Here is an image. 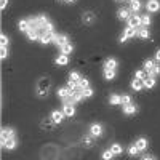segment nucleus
Here are the masks:
<instances>
[{
  "label": "nucleus",
  "mask_w": 160,
  "mask_h": 160,
  "mask_svg": "<svg viewBox=\"0 0 160 160\" xmlns=\"http://www.w3.org/2000/svg\"><path fill=\"white\" fill-rule=\"evenodd\" d=\"M82 93H83V98H91L93 96V93H95V91H93V88H85V90H82Z\"/></svg>",
  "instance_id": "38"
},
{
  "label": "nucleus",
  "mask_w": 160,
  "mask_h": 160,
  "mask_svg": "<svg viewBox=\"0 0 160 160\" xmlns=\"http://www.w3.org/2000/svg\"><path fill=\"white\" fill-rule=\"evenodd\" d=\"M50 87H51V80L48 78V77H42L37 82V85H35V93H37V96L38 98H45L47 95H48V90H50Z\"/></svg>",
  "instance_id": "1"
},
{
  "label": "nucleus",
  "mask_w": 160,
  "mask_h": 160,
  "mask_svg": "<svg viewBox=\"0 0 160 160\" xmlns=\"http://www.w3.org/2000/svg\"><path fill=\"white\" fill-rule=\"evenodd\" d=\"M72 51H74V47H72L71 43H68V45H64V47L61 48V55H71Z\"/></svg>",
  "instance_id": "30"
},
{
  "label": "nucleus",
  "mask_w": 160,
  "mask_h": 160,
  "mask_svg": "<svg viewBox=\"0 0 160 160\" xmlns=\"http://www.w3.org/2000/svg\"><path fill=\"white\" fill-rule=\"evenodd\" d=\"M146 8H148V11H151V13H155V11L160 10V2L158 0H148Z\"/></svg>",
  "instance_id": "5"
},
{
  "label": "nucleus",
  "mask_w": 160,
  "mask_h": 160,
  "mask_svg": "<svg viewBox=\"0 0 160 160\" xmlns=\"http://www.w3.org/2000/svg\"><path fill=\"white\" fill-rule=\"evenodd\" d=\"M155 61H158V62H160V50H157V51H155Z\"/></svg>",
  "instance_id": "45"
},
{
  "label": "nucleus",
  "mask_w": 160,
  "mask_h": 160,
  "mask_svg": "<svg viewBox=\"0 0 160 160\" xmlns=\"http://www.w3.org/2000/svg\"><path fill=\"white\" fill-rule=\"evenodd\" d=\"M127 2H133V0H127Z\"/></svg>",
  "instance_id": "47"
},
{
  "label": "nucleus",
  "mask_w": 160,
  "mask_h": 160,
  "mask_svg": "<svg viewBox=\"0 0 160 160\" xmlns=\"http://www.w3.org/2000/svg\"><path fill=\"white\" fill-rule=\"evenodd\" d=\"M160 74V64H155V68H154V71L151 72V74H148L149 77H157Z\"/></svg>",
  "instance_id": "39"
},
{
  "label": "nucleus",
  "mask_w": 160,
  "mask_h": 160,
  "mask_svg": "<svg viewBox=\"0 0 160 160\" xmlns=\"http://www.w3.org/2000/svg\"><path fill=\"white\" fill-rule=\"evenodd\" d=\"M131 88L135 90V91H141V90L144 88V82H142V80H138V78H133Z\"/></svg>",
  "instance_id": "17"
},
{
  "label": "nucleus",
  "mask_w": 160,
  "mask_h": 160,
  "mask_svg": "<svg viewBox=\"0 0 160 160\" xmlns=\"http://www.w3.org/2000/svg\"><path fill=\"white\" fill-rule=\"evenodd\" d=\"M128 26H130V28H135V29H139L141 26H142V22H141V16H138V15L130 16V19H128Z\"/></svg>",
  "instance_id": "2"
},
{
  "label": "nucleus",
  "mask_w": 160,
  "mask_h": 160,
  "mask_svg": "<svg viewBox=\"0 0 160 160\" xmlns=\"http://www.w3.org/2000/svg\"><path fill=\"white\" fill-rule=\"evenodd\" d=\"M10 138H15V130L13 128H3L2 130V142H5Z\"/></svg>",
  "instance_id": "7"
},
{
  "label": "nucleus",
  "mask_w": 160,
  "mask_h": 160,
  "mask_svg": "<svg viewBox=\"0 0 160 160\" xmlns=\"http://www.w3.org/2000/svg\"><path fill=\"white\" fill-rule=\"evenodd\" d=\"M0 42H2V47H8V37L5 35V34H2V37H0Z\"/></svg>",
  "instance_id": "41"
},
{
  "label": "nucleus",
  "mask_w": 160,
  "mask_h": 160,
  "mask_svg": "<svg viewBox=\"0 0 160 160\" xmlns=\"http://www.w3.org/2000/svg\"><path fill=\"white\" fill-rule=\"evenodd\" d=\"M66 2H68V3H74V2H75V0H66Z\"/></svg>",
  "instance_id": "46"
},
{
  "label": "nucleus",
  "mask_w": 160,
  "mask_h": 160,
  "mask_svg": "<svg viewBox=\"0 0 160 160\" xmlns=\"http://www.w3.org/2000/svg\"><path fill=\"white\" fill-rule=\"evenodd\" d=\"M122 104H123V106H127V104H131V96H128V95H123V96H122Z\"/></svg>",
  "instance_id": "40"
},
{
  "label": "nucleus",
  "mask_w": 160,
  "mask_h": 160,
  "mask_svg": "<svg viewBox=\"0 0 160 160\" xmlns=\"http://www.w3.org/2000/svg\"><path fill=\"white\" fill-rule=\"evenodd\" d=\"M7 56H8V50H7V47H2V55H0V58L5 59Z\"/></svg>",
  "instance_id": "42"
},
{
  "label": "nucleus",
  "mask_w": 160,
  "mask_h": 160,
  "mask_svg": "<svg viewBox=\"0 0 160 160\" xmlns=\"http://www.w3.org/2000/svg\"><path fill=\"white\" fill-rule=\"evenodd\" d=\"M141 22H142L144 28H148V26H151L152 19H151V16H149V15H144V16H141Z\"/></svg>",
  "instance_id": "35"
},
{
  "label": "nucleus",
  "mask_w": 160,
  "mask_h": 160,
  "mask_svg": "<svg viewBox=\"0 0 160 160\" xmlns=\"http://www.w3.org/2000/svg\"><path fill=\"white\" fill-rule=\"evenodd\" d=\"M142 82H144V88H149V90H151V88H154V87H155L157 80H155V77H149V75H148V77H146V78L142 80Z\"/></svg>",
  "instance_id": "12"
},
{
  "label": "nucleus",
  "mask_w": 160,
  "mask_h": 160,
  "mask_svg": "<svg viewBox=\"0 0 160 160\" xmlns=\"http://www.w3.org/2000/svg\"><path fill=\"white\" fill-rule=\"evenodd\" d=\"M114 155H115V154H114L111 149H108V151H104V152H102V160H112Z\"/></svg>",
  "instance_id": "34"
},
{
  "label": "nucleus",
  "mask_w": 160,
  "mask_h": 160,
  "mask_svg": "<svg viewBox=\"0 0 160 160\" xmlns=\"http://www.w3.org/2000/svg\"><path fill=\"white\" fill-rule=\"evenodd\" d=\"M88 87H90V80L87 77H82V78L78 80V90H85Z\"/></svg>",
  "instance_id": "25"
},
{
  "label": "nucleus",
  "mask_w": 160,
  "mask_h": 160,
  "mask_svg": "<svg viewBox=\"0 0 160 160\" xmlns=\"http://www.w3.org/2000/svg\"><path fill=\"white\" fill-rule=\"evenodd\" d=\"M123 114H127V115H133V114H136V111H138V106H135V104H127V106H123Z\"/></svg>",
  "instance_id": "9"
},
{
  "label": "nucleus",
  "mask_w": 160,
  "mask_h": 160,
  "mask_svg": "<svg viewBox=\"0 0 160 160\" xmlns=\"http://www.w3.org/2000/svg\"><path fill=\"white\" fill-rule=\"evenodd\" d=\"M51 34V32H50ZM50 34H42L40 35V43H43V45H48L51 43V35Z\"/></svg>",
  "instance_id": "28"
},
{
  "label": "nucleus",
  "mask_w": 160,
  "mask_h": 160,
  "mask_svg": "<svg viewBox=\"0 0 160 160\" xmlns=\"http://www.w3.org/2000/svg\"><path fill=\"white\" fill-rule=\"evenodd\" d=\"M82 144L85 146V148H93V146H95V142H93V139L90 136H83L82 138Z\"/></svg>",
  "instance_id": "31"
},
{
  "label": "nucleus",
  "mask_w": 160,
  "mask_h": 160,
  "mask_svg": "<svg viewBox=\"0 0 160 160\" xmlns=\"http://www.w3.org/2000/svg\"><path fill=\"white\" fill-rule=\"evenodd\" d=\"M90 133H91V136H95V138L102 136V127H101L99 123H93V125L90 127Z\"/></svg>",
  "instance_id": "3"
},
{
  "label": "nucleus",
  "mask_w": 160,
  "mask_h": 160,
  "mask_svg": "<svg viewBox=\"0 0 160 160\" xmlns=\"http://www.w3.org/2000/svg\"><path fill=\"white\" fill-rule=\"evenodd\" d=\"M7 5H8V0H2V3H0V8L5 10V8H7Z\"/></svg>",
  "instance_id": "44"
},
{
  "label": "nucleus",
  "mask_w": 160,
  "mask_h": 160,
  "mask_svg": "<svg viewBox=\"0 0 160 160\" xmlns=\"http://www.w3.org/2000/svg\"><path fill=\"white\" fill-rule=\"evenodd\" d=\"M141 2L139 0H133V2H130V10L133 11V13H138L139 10H141Z\"/></svg>",
  "instance_id": "21"
},
{
  "label": "nucleus",
  "mask_w": 160,
  "mask_h": 160,
  "mask_svg": "<svg viewBox=\"0 0 160 160\" xmlns=\"http://www.w3.org/2000/svg\"><path fill=\"white\" fill-rule=\"evenodd\" d=\"M117 16H118V19H122V21H128L130 19V10H127V8H120L118 11H117Z\"/></svg>",
  "instance_id": "13"
},
{
  "label": "nucleus",
  "mask_w": 160,
  "mask_h": 160,
  "mask_svg": "<svg viewBox=\"0 0 160 160\" xmlns=\"http://www.w3.org/2000/svg\"><path fill=\"white\" fill-rule=\"evenodd\" d=\"M80 78H82V77H80V74H78V72H75V71L69 74V80H72V82H78Z\"/></svg>",
  "instance_id": "37"
},
{
  "label": "nucleus",
  "mask_w": 160,
  "mask_h": 160,
  "mask_svg": "<svg viewBox=\"0 0 160 160\" xmlns=\"http://www.w3.org/2000/svg\"><path fill=\"white\" fill-rule=\"evenodd\" d=\"M141 160H157V158H155L154 155H142Z\"/></svg>",
  "instance_id": "43"
},
{
  "label": "nucleus",
  "mask_w": 160,
  "mask_h": 160,
  "mask_svg": "<svg viewBox=\"0 0 160 160\" xmlns=\"http://www.w3.org/2000/svg\"><path fill=\"white\" fill-rule=\"evenodd\" d=\"M26 35H28V38L32 40V42H35V40H40V34H38L37 31H32V29H29L28 32H26Z\"/></svg>",
  "instance_id": "20"
},
{
  "label": "nucleus",
  "mask_w": 160,
  "mask_h": 160,
  "mask_svg": "<svg viewBox=\"0 0 160 160\" xmlns=\"http://www.w3.org/2000/svg\"><path fill=\"white\" fill-rule=\"evenodd\" d=\"M138 152H141V151L136 148V144H133V146H130V148H128V154H130L131 157H136Z\"/></svg>",
  "instance_id": "33"
},
{
  "label": "nucleus",
  "mask_w": 160,
  "mask_h": 160,
  "mask_svg": "<svg viewBox=\"0 0 160 160\" xmlns=\"http://www.w3.org/2000/svg\"><path fill=\"white\" fill-rule=\"evenodd\" d=\"M69 43V37L66 35V34H59V37H58V40H56V45L59 47V48H62L64 45H68Z\"/></svg>",
  "instance_id": "14"
},
{
  "label": "nucleus",
  "mask_w": 160,
  "mask_h": 160,
  "mask_svg": "<svg viewBox=\"0 0 160 160\" xmlns=\"http://www.w3.org/2000/svg\"><path fill=\"white\" fill-rule=\"evenodd\" d=\"M146 77H148V72L146 71H136L135 72V78H138V80H144Z\"/></svg>",
  "instance_id": "36"
},
{
  "label": "nucleus",
  "mask_w": 160,
  "mask_h": 160,
  "mask_svg": "<svg viewBox=\"0 0 160 160\" xmlns=\"http://www.w3.org/2000/svg\"><path fill=\"white\" fill-rule=\"evenodd\" d=\"M16 146H18V139L16 138H10V139H7L5 142H2V148L3 149H15L16 148Z\"/></svg>",
  "instance_id": "6"
},
{
  "label": "nucleus",
  "mask_w": 160,
  "mask_h": 160,
  "mask_svg": "<svg viewBox=\"0 0 160 160\" xmlns=\"http://www.w3.org/2000/svg\"><path fill=\"white\" fill-rule=\"evenodd\" d=\"M138 37H139V38H144V40H146V38H149V37H151L149 29H146V28H139V29H138Z\"/></svg>",
  "instance_id": "22"
},
{
  "label": "nucleus",
  "mask_w": 160,
  "mask_h": 160,
  "mask_svg": "<svg viewBox=\"0 0 160 160\" xmlns=\"http://www.w3.org/2000/svg\"><path fill=\"white\" fill-rule=\"evenodd\" d=\"M117 2H122V0H117Z\"/></svg>",
  "instance_id": "48"
},
{
  "label": "nucleus",
  "mask_w": 160,
  "mask_h": 160,
  "mask_svg": "<svg viewBox=\"0 0 160 160\" xmlns=\"http://www.w3.org/2000/svg\"><path fill=\"white\" fill-rule=\"evenodd\" d=\"M18 28H19L21 32H28V31H29V21H28V19H21V21L18 22Z\"/></svg>",
  "instance_id": "24"
},
{
  "label": "nucleus",
  "mask_w": 160,
  "mask_h": 160,
  "mask_svg": "<svg viewBox=\"0 0 160 160\" xmlns=\"http://www.w3.org/2000/svg\"><path fill=\"white\" fill-rule=\"evenodd\" d=\"M125 38H135L138 35V29L135 28H130V26H127V28L123 29V34H122Z\"/></svg>",
  "instance_id": "4"
},
{
  "label": "nucleus",
  "mask_w": 160,
  "mask_h": 160,
  "mask_svg": "<svg viewBox=\"0 0 160 160\" xmlns=\"http://www.w3.org/2000/svg\"><path fill=\"white\" fill-rule=\"evenodd\" d=\"M55 62L58 64V66H66L69 62V58H68V55H59L56 59H55Z\"/></svg>",
  "instance_id": "23"
},
{
  "label": "nucleus",
  "mask_w": 160,
  "mask_h": 160,
  "mask_svg": "<svg viewBox=\"0 0 160 160\" xmlns=\"http://www.w3.org/2000/svg\"><path fill=\"white\" fill-rule=\"evenodd\" d=\"M51 118H53V122H55V123H61L62 118H64V112H61V111H53V112H51Z\"/></svg>",
  "instance_id": "11"
},
{
  "label": "nucleus",
  "mask_w": 160,
  "mask_h": 160,
  "mask_svg": "<svg viewBox=\"0 0 160 160\" xmlns=\"http://www.w3.org/2000/svg\"><path fill=\"white\" fill-rule=\"evenodd\" d=\"M135 144H136V148L139 151H146V149H148V139H146V138H138Z\"/></svg>",
  "instance_id": "18"
},
{
  "label": "nucleus",
  "mask_w": 160,
  "mask_h": 160,
  "mask_svg": "<svg viewBox=\"0 0 160 160\" xmlns=\"http://www.w3.org/2000/svg\"><path fill=\"white\" fill-rule=\"evenodd\" d=\"M95 15H93V13L91 11H85L83 13V15H82V21L85 22V24H93V22H95Z\"/></svg>",
  "instance_id": "8"
},
{
  "label": "nucleus",
  "mask_w": 160,
  "mask_h": 160,
  "mask_svg": "<svg viewBox=\"0 0 160 160\" xmlns=\"http://www.w3.org/2000/svg\"><path fill=\"white\" fill-rule=\"evenodd\" d=\"M104 78H106V80H114V78H115V71H112V69H104Z\"/></svg>",
  "instance_id": "29"
},
{
  "label": "nucleus",
  "mask_w": 160,
  "mask_h": 160,
  "mask_svg": "<svg viewBox=\"0 0 160 160\" xmlns=\"http://www.w3.org/2000/svg\"><path fill=\"white\" fill-rule=\"evenodd\" d=\"M109 102H111V104H114V106H120V104H122V96H118V95H112V96L109 98Z\"/></svg>",
  "instance_id": "27"
},
{
  "label": "nucleus",
  "mask_w": 160,
  "mask_h": 160,
  "mask_svg": "<svg viewBox=\"0 0 160 160\" xmlns=\"http://www.w3.org/2000/svg\"><path fill=\"white\" fill-rule=\"evenodd\" d=\"M55 125H56V123L53 122V118H51V117H50V118H45L43 122H42V128H48V130H51Z\"/></svg>",
  "instance_id": "26"
},
{
  "label": "nucleus",
  "mask_w": 160,
  "mask_h": 160,
  "mask_svg": "<svg viewBox=\"0 0 160 160\" xmlns=\"http://www.w3.org/2000/svg\"><path fill=\"white\" fill-rule=\"evenodd\" d=\"M117 59H114V58H109V59H106V62H104V69H112V71H115L117 69Z\"/></svg>",
  "instance_id": "15"
},
{
  "label": "nucleus",
  "mask_w": 160,
  "mask_h": 160,
  "mask_svg": "<svg viewBox=\"0 0 160 160\" xmlns=\"http://www.w3.org/2000/svg\"><path fill=\"white\" fill-rule=\"evenodd\" d=\"M62 112H64V115H68V117H74L75 108H74L72 104H64L62 106Z\"/></svg>",
  "instance_id": "10"
},
{
  "label": "nucleus",
  "mask_w": 160,
  "mask_h": 160,
  "mask_svg": "<svg viewBox=\"0 0 160 160\" xmlns=\"http://www.w3.org/2000/svg\"><path fill=\"white\" fill-rule=\"evenodd\" d=\"M111 151H112V152H114L115 155H120V154L123 152V148H122V146H120V144H112Z\"/></svg>",
  "instance_id": "32"
},
{
  "label": "nucleus",
  "mask_w": 160,
  "mask_h": 160,
  "mask_svg": "<svg viewBox=\"0 0 160 160\" xmlns=\"http://www.w3.org/2000/svg\"><path fill=\"white\" fill-rule=\"evenodd\" d=\"M71 93H72V90H71L69 87H66V88H59V90H58V96H59L61 99H66L68 96H71Z\"/></svg>",
  "instance_id": "16"
},
{
  "label": "nucleus",
  "mask_w": 160,
  "mask_h": 160,
  "mask_svg": "<svg viewBox=\"0 0 160 160\" xmlns=\"http://www.w3.org/2000/svg\"><path fill=\"white\" fill-rule=\"evenodd\" d=\"M154 68H155V61H152V59H146L144 61V71L148 74H151L154 71Z\"/></svg>",
  "instance_id": "19"
}]
</instances>
